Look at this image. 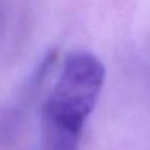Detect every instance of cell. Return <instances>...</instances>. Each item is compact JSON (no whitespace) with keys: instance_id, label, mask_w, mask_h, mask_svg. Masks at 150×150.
<instances>
[{"instance_id":"cell-1","label":"cell","mask_w":150,"mask_h":150,"mask_svg":"<svg viewBox=\"0 0 150 150\" xmlns=\"http://www.w3.org/2000/svg\"><path fill=\"white\" fill-rule=\"evenodd\" d=\"M105 85V66L91 51H73L47 98L42 117V150H79L83 128Z\"/></svg>"}]
</instances>
